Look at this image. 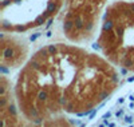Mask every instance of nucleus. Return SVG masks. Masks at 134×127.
I'll use <instances>...</instances> for the list:
<instances>
[{
    "label": "nucleus",
    "instance_id": "3",
    "mask_svg": "<svg viewBox=\"0 0 134 127\" xmlns=\"http://www.w3.org/2000/svg\"><path fill=\"white\" fill-rule=\"evenodd\" d=\"M106 0H64L63 31L73 42L86 40L93 35Z\"/></svg>",
    "mask_w": 134,
    "mask_h": 127
},
{
    "label": "nucleus",
    "instance_id": "1",
    "mask_svg": "<svg viewBox=\"0 0 134 127\" xmlns=\"http://www.w3.org/2000/svg\"><path fill=\"white\" fill-rule=\"evenodd\" d=\"M98 44L117 66L134 71V1H114L103 16Z\"/></svg>",
    "mask_w": 134,
    "mask_h": 127
},
{
    "label": "nucleus",
    "instance_id": "2",
    "mask_svg": "<svg viewBox=\"0 0 134 127\" xmlns=\"http://www.w3.org/2000/svg\"><path fill=\"white\" fill-rule=\"evenodd\" d=\"M64 6V0H1V31L24 32L43 26Z\"/></svg>",
    "mask_w": 134,
    "mask_h": 127
}]
</instances>
